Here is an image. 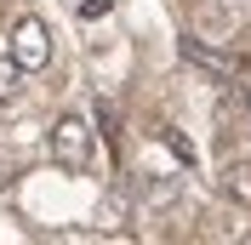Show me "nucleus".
<instances>
[{
	"mask_svg": "<svg viewBox=\"0 0 251 245\" xmlns=\"http://www.w3.org/2000/svg\"><path fill=\"white\" fill-rule=\"evenodd\" d=\"M217 188H223V199L251 205V160H228V166H223V177H217Z\"/></svg>",
	"mask_w": 251,
	"mask_h": 245,
	"instance_id": "obj_3",
	"label": "nucleus"
},
{
	"mask_svg": "<svg viewBox=\"0 0 251 245\" xmlns=\"http://www.w3.org/2000/svg\"><path fill=\"white\" fill-rule=\"evenodd\" d=\"M12 57L23 63V69H46V63H51V29L40 23V17H17V29H12Z\"/></svg>",
	"mask_w": 251,
	"mask_h": 245,
	"instance_id": "obj_2",
	"label": "nucleus"
},
{
	"mask_svg": "<svg viewBox=\"0 0 251 245\" xmlns=\"http://www.w3.org/2000/svg\"><path fill=\"white\" fill-rule=\"evenodd\" d=\"M183 57H188V63H205V69H217V74H234V69H246V63H234L228 51H211V46H200V40H183Z\"/></svg>",
	"mask_w": 251,
	"mask_h": 245,
	"instance_id": "obj_4",
	"label": "nucleus"
},
{
	"mask_svg": "<svg viewBox=\"0 0 251 245\" xmlns=\"http://www.w3.org/2000/svg\"><path fill=\"white\" fill-rule=\"evenodd\" d=\"M109 6H114V0H80V17L92 23V17H103V12H109Z\"/></svg>",
	"mask_w": 251,
	"mask_h": 245,
	"instance_id": "obj_7",
	"label": "nucleus"
},
{
	"mask_svg": "<svg viewBox=\"0 0 251 245\" xmlns=\"http://www.w3.org/2000/svg\"><path fill=\"white\" fill-rule=\"evenodd\" d=\"M23 74H29V69L6 51V57H0V103H12V97H17V80H23Z\"/></svg>",
	"mask_w": 251,
	"mask_h": 245,
	"instance_id": "obj_5",
	"label": "nucleus"
},
{
	"mask_svg": "<svg viewBox=\"0 0 251 245\" xmlns=\"http://www.w3.org/2000/svg\"><path fill=\"white\" fill-rule=\"evenodd\" d=\"M46 143H51V160H57L63 171H86L92 166V125L80 120V114H57Z\"/></svg>",
	"mask_w": 251,
	"mask_h": 245,
	"instance_id": "obj_1",
	"label": "nucleus"
},
{
	"mask_svg": "<svg viewBox=\"0 0 251 245\" xmlns=\"http://www.w3.org/2000/svg\"><path fill=\"white\" fill-rule=\"evenodd\" d=\"M160 143H166V148H172L177 160H183V166H194V143H188L183 131H177V125H160Z\"/></svg>",
	"mask_w": 251,
	"mask_h": 245,
	"instance_id": "obj_6",
	"label": "nucleus"
}]
</instances>
